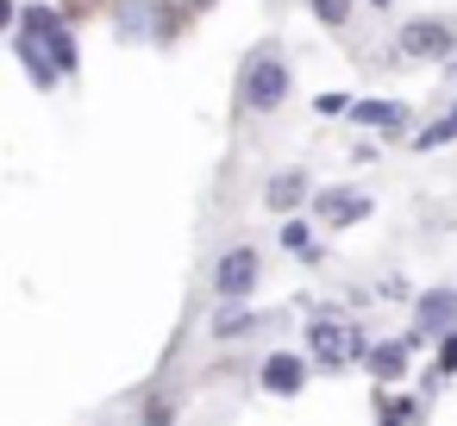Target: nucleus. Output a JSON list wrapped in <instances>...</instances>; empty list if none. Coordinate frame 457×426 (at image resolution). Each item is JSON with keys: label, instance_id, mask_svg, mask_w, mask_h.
<instances>
[{"label": "nucleus", "instance_id": "8", "mask_svg": "<svg viewBox=\"0 0 457 426\" xmlns=\"http://www.w3.org/2000/svg\"><path fill=\"white\" fill-rule=\"evenodd\" d=\"M370 370H376V376H382V382H395V376H401V370H407V351H401V345H382V351H376V357H370Z\"/></svg>", "mask_w": 457, "mask_h": 426}, {"label": "nucleus", "instance_id": "16", "mask_svg": "<svg viewBox=\"0 0 457 426\" xmlns=\"http://www.w3.org/2000/svg\"><path fill=\"white\" fill-rule=\"evenodd\" d=\"M438 363H445V370H457V338H445V351H438Z\"/></svg>", "mask_w": 457, "mask_h": 426}, {"label": "nucleus", "instance_id": "12", "mask_svg": "<svg viewBox=\"0 0 457 426\" xmlns=\"http://www.w3.org/2000/svg\"><path fill=\"white\" fill-rule=\"evenodd\" d=\"M382 426H413V407H407V401H388V395H382Z\"/></svg>", "mask_w": 457, "mask_h": 426}, {"label": "nucleus", "instance_id": "7", "mask_svg": "<svg viewBox=\"0 0 457 426\" xmlns=\"http://www.w3.org/2000/svg\"><path fill=\"white\" fill-rule=\"evenodd\" d=\"M457 313V295H426V307H420V326L432 332V326H445Z\"/></svg>", "mask_w": 457, "mask_h": 426}, {"label": "nucleus", "instance_id": "4", "mask_svg": "<svg viewBox=\"0 0 457 426\" xmlns=\"http://www.w3.org/2000/svg\"><path fill=\"white\" fill-rule=\"evenodd\" d=\"M401 51H413V57H445V51H451V26L420 20V26H407V32H401Z\"/></svg>", "mask_w": 457, "mask_h": 426}, {"label": "nucleus", "instance_id": "13", "mask_svg": "<svg viewBox=\"0 0 457 426\" xmlns=\"http://www.w3.org/2000/svg\"><path fill=\"white\" fill-rule=\"evenodd\" d=\"M107 7V0H63V13H76V20H95Z\"/></svg>", "mask_w": 457, "mask_h": 426}, {"label": "nucleus", "instance_id": "10", "mask_svg": "<svg viewBox=\"0 0 457 426\" xmlns=\"http://www.w3.org/2000/svg\"><path fill=\"white\" fill-rule=\"evenodd\" d=\"M320 207H326V220H332V226H338V220H357V213H363V201H357V195H326Z\"/></svg>", "mask_w": 457, "mask_h": 426}, {"label": "nucleus", "instance_id": "14", "mask_svg": "<svg viewBox=\"0 0 457 426\" xmlns=\"http://www.w3.org/2000/svg\"><path fill=\"white\" fill-rule=\"evenodd\" d=\"M313 13H320L326 26H338V20H345V0H313Z\"/></svg>", "mask_w": 457, "mask_h": 426}, {"label": "nucleus", "instance_id": "5", "mask_svg": "<svg viewBox=\"0 0 457 426\" xmlns=\"http://www.w3.org/2000/svg\"><path fill=\"white\" fill-rule=\"evenodd\" d=\"M26 26H32V32L57 51V70H70V38H63V20H51L45 7H32V13H26Z\"/></svg>", "mask_w": 457, "mask_h": 426}, {"label": "nucleus", "instance_id": "6", "mask_svg": "<svg viewBox=\"0 0 457 426\" xmlns=\"http://www.w3.org/2000/svg\"><path fill=\"white\" fill-rule=\"evenodd\" d=\"M263 382H270L276 395H295V388L307 382V370H301V357H288V351H282V357H270V363H263Z\"/></svg>", "mask_w": 457, "mask_h": 426}, {"label": "nucleus", "instance_id": "15", "mask_svg": "<svg viewBox=\"0 0 457 426\" xmlns=\"http://www.w3.org/2000/svg\"><path fill=\"white\" fill-rule=\"evenodd\" d=\"M282 245H288V251H301V245H307V226H301V220H295V226H282Z\"/></svg>", "mask_w": 457, "mask_h": 426}, {"label": "nucleus", "instance_id": "1", "mask_svg": "<svg viewBox=\"0 0 457 426\" xmlns=\"http://www.w3.org/2000/svg\"><path fill=\"white\" fill-rule=\"evenodd\" d=\"M282 88H288V70H282L276 57H257V63H251V76H245V107H257V113H263V107H276V101H282Z\"/></svg>", "mask_w": 457, "mask_h": 426}, {"label": "nucleus", "instance_id": "2", "mask_svg": "<svg viewBox=\"0 0 457 426\" xmlns=\"http://www.w3.org/2000/svg\"><path fill=\"white\" fill-rule=\"evenodd\" d=\"M313 357H320L326 370H345V363L363 357V338L345 332V326H313Z\"/></svg>", "mask_w": 457, "mask_h": 426}, {"label": "nucleus", "instance_id": "11", "mask_svg": "<svg viewBox=\"0 0 457 426\" xmlns=\"http://www.w3.org/2000/svg\"><path fill=\"white\" fill-rule=\"evenodd\" d=\"M351 120H363V126H401L407 113H401V107H357Z\"/></svg>", "mask_w": 457, "mask_h": 426}, {"label": "nucleus", "instance_id": "3", "mask_svg": "<svg viewBox=\"0 0 457 426\" xmlns=\"http://www.w3.org/2000/svg\"><path fill=\"white\" fill-rule=\"evenodd\" d=\"M213 282H220V295H245V288L257 282V251H251V245L226 251V257H220V270H213Z\"/></svg>", "mask_w": 457, "mask_h": 426}, {"label": "nucleus", "instance_id": "9", "mask_svg": "<svg viewBox=\"0 0 457 426\" xmlns=\"http://www.w3.org/2000/svg\"><path fill=\"white\" fill-rule=\"evenodd\" d=\"M301 195H307V182H301V176H276V182H270V201H276V207H295Z\"/></svg>", "mask_w": 457, "mask_h": 426}]
</instances>
